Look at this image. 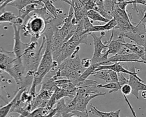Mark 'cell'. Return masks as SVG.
I'll list each match as a JSON object with an SVG mask.
<instances>
[{
	"instance_id": "6",
	"label": "cell",
	"mask_w": 146,
	"mask_h": 117,
	"mask_svg": "<svg viewBox=\"0 0 146 117\" xmlns=\"http://www.w3.org/2000/svg\"><path fill=\"white\" fill-rule=\"evenodd\" d=\"M89 35L91 36L93 39L94 43V54L91 60L92 63H102V57L104 53L107 50L108 46L107 45L103 43L102 41V38L104 35H100L99 37L97 36L95 33H90Z\"/></svg>"
},
{
	"instance_id": "7",
	"label": "cell",
	"mask_w": 146,
	"mask_h": 117,
	"mask_svg": "<svg viewBox=\"0 0 146 117\" xmlns=\"http://www.w3.org/2000/svg\"><path fill=\"white\" fill-rule=\"evenodd\" d=\"M15 80L17 86L20 87L25 75V68L21 58H15L10 67L6 71Z\"/></svg>"
},
{
	"instance_id": "2",
	"label": "cell",
	"mask_w": 146,
	"mask_h": 117,
	"mask_svg": "<svg viewBox=\"0 0 146 117\" xmlns=\"http://www.w3.org/2000/svg\"><path fill=\"white\" fill-rule=\"evenodd\" d=\"M59 64L54 60L52 53L51 49V41L46 40V46L39 66L34 74L33 80L29 91L34 98L36 95V87L40 84L44 76L51 70L57 68Z\"/></svg>"
},
{
	"instance_id": "12",
	"label": "cell",
	"mask_w": 146,
	"mask_h": 117,
	"mask_svg": "<svg viewBox=\"0 0 146 117\" xmlns=\"http://www.w3.org/2000/svg\"><path fill=\"white\" fill-rule=\"evenodd\" d=\"M115 62H139L144 63V62L142 60H140V57L135 53H130L128 54H116L114 55L107 59V60L104 63V64H108L109 63Z\"/></svg>"
},
{
	"instance_id": "16",
	"label": "cell",
	"mask_w": 146,
	"mask_h": 117,
	"mask_svg": "<svg viewBox=\"0 0 146 117\" xmlns=\"http://www.w3.org/2000/svg\"><path fill=\"white\" fill-rule=\"evenodd\" d=\"M33 3L38 4L39 6L44 7V5L42 0H15L13 2L9 3L7 5V6H11L16 8L18 11L19 15H20L22 10L26 6Z\"/></svg>"
},
{
	"instance_id": "36",
	"label": "cell",
	"mask_w": 146,
	"mask_h": 117,
	"mask_svg": "<svg viewBox=\"0 0 146 117\" xmlns=\"http://www.w3.org/2000/svg\"><path fill=\"white\" fill-rule=\"evenodd\" d=\"M124 44L122 46V47L120 49V50H119V51L117 53V54H123L124 55V54H128L132 53L131 51L129 49H128L126 46H124Z\"/></svg>"
},
{
	"instance_id": "20",
	"label": "cell",
	"mask_w": 146,
	"mask_h": 117,
	"mask_svg": "<svg viewBox=\"0 0 146 117\" xmlns=\"http://www.w3.org/2000/svg\"><path fill=\"white\" fill-rule=\"evenodd\" d=\"M44 6L50 14L55 18L63 19L60 17V15L63 13V10L60 8H56L50 0H42Z\"/></svg>"
},
{
	"instance_id": "26",
	"label": "cell",
	"mask_w": 146,
	"mask_h": 117,
	"mask_svg": "<svg viewBox=\"0 0 146 117\" xmlns=\"http://www.w3.org/2000/svg\"><path fill=\"white\" fill-rule=\"evenodd\" d=\"M38 6V5L35 3H33L27 5L22 10L21 14L18 16L21 18L25 22V19L29 16V14L31 12H34L36 9V7Z\"/></svg>"
},
{
	"instance_id": "28",
	"label": "cell",
	"mask_w": 146,
	"mask_h": 117,
	"mask_svg": "<svg viewBox=\"0 0 146 117\" xmlns=\"http://www.w3.org/2000/svg\"><path fill=\"white\" fill-rule=\"evenodd\" d=\"M93 76L95 78L100 79L106 82H111V79L108 73V70H102L93 73Z\"/></svg>"
},
{
	"instance_id": "8",
	"label": "cell",
	"mask_w": 146,
	"mask_h": 117,
	"mask_svg": "<svg viewBox=\"0 0 146 117\" xmlns=\"http://www.w3.org/2000/svg\"><path fill=\"white\" fill-rule=\"evenodd\" d=\"M12 25L14 30V46L13 52L16 58H21L25 50L29 47V42L24 43L21 41L20 32L22 29V26L14 23H12Z\"/></svg>"
},
{
	"instance_id": "27",
	"label": "cell",
	"mask_w": 146,
	"mask_h": 117,
	"mask_svg": "<svg viewBox=\"0 0 146 117\" xmlns=\"http://www.w3.org/2000/svg\"><path fill=\"white\" fill-rule=\"evenodd\" d=\"M17 16L10 11H5L0 15V23L3 22L13 23Z\"/></svg>"
},
{
	"instance_id": "34",
	"label": "cell",
	"mask_w": 146,
	"mask_h": 117,
	"mask_svg": "<svg viewBox=\"0 0 146 117\" xmlns=\"http://www.w3.org/2000/svg\"><path fill=\"white\" fill-rule=\"evenodd\" d=\"M109 75L111 79V82L118 83V74L116 72L112 70H108Z\"/></svg>"
},
{
	"instance_id": "42",
	"label": "cell",
	"mask_w": 146,
	"mask_h": 117,
	"mask_svg": "<svg viewBox=\"0 0 146 117\" xmlns=\"http://www.w3.org/2000/svg\"><path fill=\"white\" fill-rule=\"evenodd\" d=\"M87 117H90V116H89V114L87 115Z\"/></svg>"
},
{
	"instance_id": "38",
	"label": "cell",
	"mask_w": 146,
	"mask_h": 117,
	"mask_svg": "<svg viewBox=\"0 0 146 117\" xmlns=\"http://www.w3.org/2000/svg\"><path fill=\"white\" fill-rule=\"evenodd\" d=\"M73 114L72 112H68L67 114H63L61 116V117H71V116Z\"/></svg>"
},
{
	"instance_id": "35",
	"label": "cell",
	"mask_w": 146,
	"mask_h": 117,
	"mask_svg": "<svg viewBox=\"0 0 146 117\" xmlns=\"http://www.w3.org/2000/svg\"><path fill=\"white\" fill-rule=\"evenodd\" d=\"M92 64L91 59L88 58H83L82 59V64L83 68H87L88 67L90 66V65Z\"/></svg>"
},
{
	"instance_id": "5",
	"label": "cell",
	"mask_w": 146,
	"mask_h": 117,
	"mask_svg": "<svg viewBox=\"0 0 146 117\" xmlns=\"http://www.w3.org/2000/svg\"><path fill=\"white\" fill-rule=\"evenodd\" d=\"M106 92H99L92 95H82L76 93L75 96L68 103L67 107L70 111H78L80 112H87V107L90 101L92 99L99 96L105 95Z\"/></svg>"
},
{
	"instance_id": "10",
	"label": "cell",
	"mask_w": 146,
	"mask_h": 117,
	"mask_svg": "<svg viewBox=\"0 0 146 117\" xmlns=\"http://www.w3.org/2000/svg\"><path fill=\"white\" fill-rule=\"evenodd\" d=\"M53 92L52 91L40 88L31 102L32 111L38 108L45 107Z\"/></svg>"
},
{
	"instance_id": "37",
	"label": "cell",
	"mask_w": 146,
	"mask_h": 117,
	"mask_svg": "<svg viewBox=\"0 0 146 117\" xmlns=\"http://www.w3.org/2000/svg\"><path fill=\"white\" fill-rule=\"evenodd\" d=\"M9 102L6 101V100H5V99H2L0 98V108H1L2 107H3V106L6 105V104H7Z\"/></svg>"
},
{
	"instance_id": "15",
	"label": "cell",
	"mask_w": 146,
	"mask_h": 117,
	"mask_svg": "<svg viewBox=\"0 0 146 117\" xmlns=\"http://www.w3.org/2000/svg\"><path fill=\"white\" fill-rule=\"evenodd\" d=\"M128 84L131 86L132 88L131 94L133 95L137 99H139V92L140 91L146 90V84L142 82L139 81L137 78L132 75H129Z\"/></svg>"
},
{
	"instance_id": "21",
	"label": "cell",
	"mask_w": 146,
	"mask_h": 117,
	"mask_svg": "<svg viewBox=\"0 0 146 117\" xmlns=\"http://www.w3.org/2000/svg\"><path fill=\"white\" fill-rule=\"evenodd\" d=\"M104 44L107 45L108 46L107 52L108 54H113L114 55L117 54L120 49L124 45V43L120 40H108L106 41Z\"/></svg>"
},
{
	"instance_id": "14",
	"label": "cell",
	"mask_w": 146,
	"mask_h": 117,
	"mask_svg": "<svg viewBox=\"0 0 146 117\" xmlns=\"http://www.w3.org/2000/svg\"><path fill=\"white\" fill-rule=\"evenodd\" d=\"M16 58L13 51H0V70L6 72Z\"/></svg>"
},
{
	"instance_id": "39",
	"label": "cell",
	"mask_w": 146,
	"mask_h": 117,
	"mask_svg": "<svg viewBox=\"0 0 146 117\" xmlns=\"http://www.w3.org/2000/svg\"><path fill=\"white\" fill-rule=\"evenodd\" d=\"M141 97H142L143 99H146V90L141 91Z\"/></svg>"
},
{
	"instance_id": "40",
	"label": "cell",
	"mask_w": 146,
	"mask_h": 117,
	"mask_svg": "<svg viewBox=\"0 0 146 117\" xmlns=\"http://www.w3.org/2000/svg\"><path fill=\"white\" fill-rule=\"evenodd\" d=\"M71 112H72V111H71ZM72 113H73V114L71 116V117H79L78 116H77V115H76L73 112H72Z\"/></svg>"
},
{
	"instance_id": "17",
	"label": "cell",
	"mask_w": 146,
	"mask_h": 117,
	"mask_svg": "<svg viewBox=\"0 0 146 117\" xmlns=\"http://www.w3.org/2000/svg\"><path fill=\"white\" fill-rule=\"evenodd\" d=\"M56 114L55 108L51 110H47L46 107L38 108L30 112L26 117H53Z\"/></svg>"
},
{
	"instance_id": "22",
	"label": "cell",
	"mask_w": 146,
	"mask_h": 117,
	"mask_svg": "<svg viewBox=\"0 0 146 117\" xmlns=\"http://www.w3.org/2000/svg\"><path fill=\"white\" fill-rule=\"evenodd\" d=\"M124 46L129 49L132 53L137 55L144 62V64H146V59L145 57V51L144 46L138 45L136 43H125Z\"/></svg>"
},
{
	"instance_id": "23",
	"label": "cell",
	"mask_w": 146,
	"mask_h": 117,
	"mask_svg": "<svg viewBox=\"0 0 146 117\" xmlns=\"http://www.w3.org/2000/svg\"><path fill=\"white\" fill-rule=\"evenodd\" d=\"M98 88L96 87V85L78 87L77 88L76 94L82 95H92L100 92Z\"/></svg>"
},
{
	"instance_id": "30",
	"label": "cell",
	"mask_w": 146,
	"mask_h": 117,
	"mask_svg": "<svg viewBox=\"0 0 146 117\" xmlns=\"http://www.w3.org/2000/svg\"><path fill=\"white\" fill-rule=\"evenodd\" d=\"M101 65L100 63H92L90 65V67L86 68V70L82 73L81 74V78L86 79L87 78L91 75H92L93 73L95 72V70L100 66Z\"/></svg>"
},
{
	"instance_id": "4",
	"label": "cell",
	"mask_w": 146,
	"mask_h": 117,
	"mask_svg": "<svg viewBox=\"0 0 146 117\" xmlns=\"http://www.w3.org/2000/svg\"><path fill=\"white\" fill-rule=\"evenodd\" d=\"M26 19H27V21L24 23L22 27V29L24 30L23 35H30L31 37L38 39L46 30V22L45 19L35 13L32 16H29Z\"/></svg>"
},
{
	"instance_id": "41",
	"label": "cell",
	"mask_w": 146,
	"mask_h": 117,
	"mask_svg": "<svg viewBox=\"0 0 146 117\" xmlns=\"http://www.w3.org/2000/svg\"><path fill=\"white\" fill-rule=\"evenodd\" d=\"M0 98H2V99H5V98L2 96L1 93V86H0Z\"/></svg>"
},
{
	"instance_id": "18",
	"label": "cell",
	"mask_w": 146,
	"mask_h": 117,
	"mask_svg": "<svg viewBox=\"0 0 146 117\" xmlns=\"http://www.w3.org/2000/svg\"><path fill=\"white\" fill-rule=\"evenodd\" d=\"M25 90H26V89H25V88H19V90L18 91L17 93L16 94V95L13 98V99L10 102H9L7 104H6V105H5L3 107H2L1 108H0V117H6L7 116V115L9 114V113L10 112L11 108H12L14 102L21 97L22 92Z\"/></svg>"
},
{
	"instance_id": "13",
	"label": "cell",
	"mask_w": 146,
	"mask_h": 117,
	"mask_svg": "<svg viewBox=\"0 0 146 117\" xmlns=\"http://www.w3.org/2000/svg\"><path fill=\"white\" fill-rule=\"evenodd\" d=\"M64 97H68L72 99L74 96L71 95L67 91L56 87L45 107L48 110L53 109V107L56 104V103Z\"/></svg>"
},
{
	"instance_id": "25",
	"label": "cell",
	"mask_w": 146,
	"mask_h": 117,
	"mask_svg": "<svg viewBox=\"0 0 146 117\" xmlns=\"http://www.w3.org/2000/svg\"><path fill=\"white\" fill-rule=\"evenodd\" d=\"M55 106H55V108L56 109V115L57 114L58 115L62 116L63 114H65L71 112L70 110H69L68 107H67V105H66V104L64 102V98H62L60 100H59L56 103Z\"/></svg>"
},
{
	"instance_id": "19",
	"label": "cell",
	"mask_w": 146,
	"mask_h": 117,
	"mask_svg": "<svg viewBox=\"0 0 146 117\" xmlns=\"http://www.w3.org/2000/svg\"><path fill=\"white\" fill-rule=\"evenodd\" d=\"M124 37L128 38L135 43L144 46L146 44V34L143 33L127 32L125 34Z\"/></svg>"
},
{
	"instance_id": "3",
	"label": "cell",
	"mask_w": 146,
	"mask_h": 117,
	"mask_svg": "<svg viewBox=\"0 0 146 117\" xmlns=\"http://www.w3.org/2000/svg\"><path fill=\"white\" fill-rule=\"evenodd\" d=\"M88 35L89 34H82L80 33L75 32L68 41L62 45L58 50L52 53L54 60L58 64H60L66 59L71 56L80 44L87 43Z\"/></svg>"
},
{
	"instance_id": "33",
	"label": "cell",
	"mask_w": 146,
	"mask_h": 117,
	"mask_svg": "<svg viewBox=\"0 0 146 117\" xmlns=\"http://www.w3.org/2000/svg\"><path fill=\"white\" fill-rule=\"evenodd\" d=\"M123 95L127 96L129 95L130 94H131L132 92V88L131 86L129 84H125L123 85L120 89Z\"/></svg>"
},
{
	"instance_id": "9",
	"label": "cell",
	"mask_w": 146,
	"mask_h": 117,
	"mask_svg": "<svg viewBox=\"0 0 146 117\" xmlns=\"http://www.w3.org/2000/svg\"><path fill=\"white\" fill-rule=\"evenodd\" d=\"M80 50V47L78 46L73 53L68 58L66 59L60 64L63 66L67 67L71 70H75L80 74H82L83 67L82 64V60L80 58L79 51Z\"/></svg>"
},
{
	"instance_id": "29",
	"label": "cell",
	"mask_w": 146,
	"mask_h": 117,
	"mask_svg": "<svg viewBox=\"0 0 146 117\" xmlns=\"http://www.w3.org/2000/svg\"><path fill=\"white\" fill-rule=\"evenodd\" d=\"M98 88H105L109 89V93L111 94L112 92H116L119 90H120V87L119 86L118 83H113V82H109L106 84H98L96 85Z\"/></svg>"
},
{
	"instance_id": "24",
	"label": "cell",
	"mask_w": 146,
	"mask_h": 117,
	"mask_svg": "<svg viewBox=\"0 0 146 117\" xmlns=\"http://www.w3.org/2000/svg\"><path fill=\"white\" fill-rule=\"evenodd\" d=\"M87 16L92 21H98L107 23L110 21V19L105 18L99 12L94 9L88 10L87 13Z\"/></svg>"
},
{
	"instance_id": "32",
	"label": "cell",
	"mask_w": 146,
	"mask_h": 117,
	"mask_svg": "<svg viewBox=\"0 0 146 117\" xmlns=\"http://www.w3.org/2000/svg\"><path fill=\"white\" fill-rule=\"evenodd\" d=\"M117 25V23L116 21L112 18L111 19H110L108 22L106 23L104 25L106 30H110L113 29Z\"/></svg>"
},
{
	"instance_id": "31",
	"label": "cell",
	"mask_w": 146,
	"mask_h": 117,
	"mask_svg": "<svg viewBox=\"0 0 146 117\" xmlns=\"http://www.w3.org/2000/svg\"><path fill=\"white\" fill-rule=\"evenodd\" d=\"M118 74V84L120 88L125 84H128L129 79L125 77L123 73H117ZM121 89V88H120Z\"/></svg>"
},
{
	"instance_id": "1",
	"label": "cell",
	"mask_w": 146,
	"mask_h": 117,
	"mask_svg": "<svg viewBox=\"0 0 146 117\" xmlns=\"http://www.w3.org/2000/svg\"><path fill=\"white\" fill-rule=\"evenodd\" d=\"M46 38L43 36L40 44L39 45L38 39L31 37L29 47L21 57L26 75L34 76L43 54L42 52L46 46Z\"/></svg>"
},
{
	"instance_id": "11",
	"label": "cell",
	"mask_w": 146,
	"mask_h": 117,
	"mask_svg": "<svg viewBox=\"0 0 146 117\" xmlns=\"http://www.w3.org/2000/svg\"><path fill=\"white\" fill-rule=\"evenodd\" d=\"M102 70H112L117 73H124L128 74V75H131L137 78L139 81L143 82V80H142L138 75L137 72L134 73L131 72V71L126 69L125 67H124L122 64L120 62H115L113 63L112 64H103V65H100L95 71V72Z\"/></svg>"
}]
</instances>
